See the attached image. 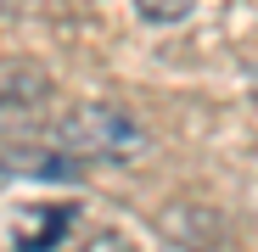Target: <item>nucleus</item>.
<instances>
[{
    "mask_svg": "<svg viewBox=\"0 0 258 252\" xmlns=\"http://www.w3.org/2000/svg\"><path fill=\"white\" fill-rule=\"evenodd\" d=\"M51 146H56L68 162H141V157L152 151V135H146L123 107L84 101V107H73V112L56 123Z\"/></svg>",
    "mask_w": 258,
    "mask_h": 252,
    "instance_id": "obj_1",
    "label": "nucleus"
},
{
    "mask_svg": "<svg viewBox=\"0 0 258 252\" xmlns=\"http://www.w3.org/2000/svg\"><path fill=\"white\" fill-rule=\"evenodd\" d=\"M68 235H73V207H62V202H28V207H17L12 252H56Z\"/></svg>",
    "mask_w": 258,
    "mask_h": 252,
    "instance_id": "obj_2",
    "label": "nucleus"
},
{
    "mask_svg": "<svg viewBox=\"0 0 258 252\" xmlns=\"http://www.w3.org/2000/svg\"><path fill=\"white\" fill-rule=\"evenodd\" d=\"M51 101V78L28 62H0V123H34V112Z\"/></svg>",
    "mask_w": 258,
    "mask_h": 252,
    "instance_id": "obj_3",
    "label": "nucleus"
},
{
    "mask_svg": "<svg viewBox=\"0 0 258 252\" xmlns=\"http://www.w3.org/2000/svg\"><path fill=\"white\" fill-rule=\"evenodd\" d=\"M135 6H141L146 23H180V17H191L197 0H135Z\"/></svg>",
    "mask_w": 258,
    "mask_h": 252,
    "instance_id": "obj_4",
    "label": "nucleus"
}]
</instances>
